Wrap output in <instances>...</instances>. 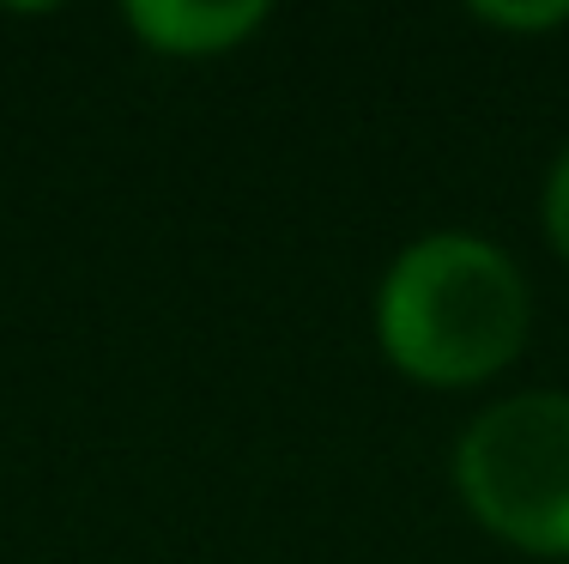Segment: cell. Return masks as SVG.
Here are the masks:
<instances>
[{
    "label": "cell",
    "mask_w": 569,
    "mask_h": 564,
    "mask_svg": "<svg viewBox=\"0 0 569 564\" xmlns=\"http://www.w3.org/2000/svg\"><path fill=\"white\" fill-rule=\"evenodd\" d=\"M455 486L509 546L569 558V395H509L460 432Z\"/></svg>",
    "instance_id": "2"
},
{
    "label": "cell",
    "mask_w": 569,
    "mask_h": 564,
    "mask_svg": "<svg viewBox=\"0 0 569 564\" xmlns=\"http://www.w3.org/2000/svg\"><path fill=\"white\" fill-rule=\"evenodd\" d=\"M472 19L485 24H509V31H551V24L569 19V0H546V7H497V0H479Z\"/></svg>",
    "instance_id": "4"
},
{
    "label": "cell",
    "mask_w": 569,
    "mask_h": 564,
    "mask_svg": "<svg viewBox=\"0 0 569 564\" xmlns=\"http://www.w3.org/2000/svg\"><path fill=\"white\" fill-rule=\"evenodd\" d=\"M527 279L479 231H430L395 255L376 291L382 353L437 388L485 383L527 340Z\"/></svg>",
    "instance_id": "1"
},
{
    "label": "cell",
    "mask_w": 569,
    "mask_h": 564,
    "mask_svg": "<svg viewBox=\"0 0 569 564\" xmlns=\"http://www.w3.org/2000/svg\"><path fill=\"white\" fill-rule=\"evenodd\" d=\"M546 231H551V244H558V255L569 261V146L546 177Z\"/></svg>",
    "instance_id": "5"
},
{
    "label": "cell",
    "mask_w": 569,
    "mask_h": 564,
    "mask_svg": "<svg viewBox=\"0 0 569 564\" xmlns=\"http://www.w3.org/2000/svg\"><path fill=\"white\" fill-rule=\"evenodd\" d=\"M121 19L158 56H224L267 24V0H128Z\"/></svg>",
    "instance_id": "3"
}]
</instances>
